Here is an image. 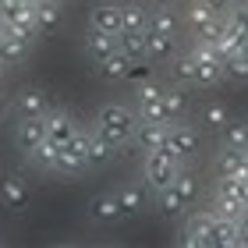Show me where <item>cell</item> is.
I'll list each match as a JSON object with an SVG mask.
<instances>
[{"label":"cell","mask_w":248,"mask_h":248,"mask_svg":"<svg viewBox=\"0 0 248 248\" xmlns=\"http://www.w3.org/2000/svg\"><path fill=\"white\" fill-rule=\"evenodd\" d=\"M25 4H32V7H36V4H39V0H25Z\"/></svg>","instance_id":"cell-43"},{"label":"cell","mask_w":248,"mask_h":248,"mask_svg":"<svg viewBox=\"0 0 248 248\" xmlns=\"http://www.w3.org/2000/svg\"><path fill=\"white\" fill-rule=\"evenodd\" d=\"M145 57L149 61H170L174 57V36H160V32H145Z\"/></svg>","instance_id":"cell-25"},{"label":"cell","mask_w":248,"mask_h":248,"mask_svg":"<svg viewBox=\"0 0 248 248\" xmlns=\"http://www.w3.org/2000/svg\"><path fill=\"white\" fill-rule=\"evenodd\" d=\"M145 32H160V36H177V18L170 7H153L149 21H145Z\"/></svg>","instance_id":"cell-26"},{"label":"cell","mask_w":248,"mask_h":248,"mask_svg":"<svg viewBox=\"0 0 248 248\" xmlns=\"http://www.w3.org/2000/svg\"><path fill=\"white\" fill-rule=\"evenodd\" d=\"M85 50H89V57L99 64L103 57H110V53L117 50V36H107V32H99V29H89L85 32Z\"/></svg>","instance_id":"cell-20"},{"label":"cell","mask_w":248,"mask_h":248,"mask_svg":"<svg viewBox=\"0 0 248 248\" xmlns=\"http://www.w3.org/2000/svg\"><path fill=\"white\" fill-rule=\"evenodd\" d=\"M209 231H213V213H195L185 227V245L188 248H209Z\"/></svg>","instance_id":"cell-14"},{"label":"cell","mask_w":248,"mask_h":248,"mask_svg":"<svg viewBox=\"0 0 248 248\" xmlns=\"http://www.w3.org/2000/svg\"><path fill=\"white\" fill-rule=\"evenodd\" d=\"M145 21H149V11L142 4H135V0L121 4V32H145Z\"/></svg>","instance_id":"cell-24"},{"label":"cell","mask_w":248,"mask_h":248,"mask_svg":"<svg viewBox=\"0 0 248 248\" xmlns=\"http://www.w3.org/2000/svg\"><path fill=\"white\" fill-rule=\"evenodd\" d=\"M61 149H67L75 160H82V163L89 167V160H85V156H89V131H78V128H75V135L61 145Z\"/></svg>","instance_id":"cell-32"},{"label":"cell","mask_w":248,"mask_h":248,"mask_svg":"<svg viewBox=\"0 0 248 248\" xmlns=\"http://www.w3.org/2000/svg\"><path fill=\"white\" fill-rule=\"evenodd\" d=\"M174 0H153V7H170Z\"/></svg>","instance_id":"cell-41"},{"label":"cell","mask_w":248,"mask_h":248,"mask_svg":"<svg viewBox=\"0 0 248 248\" xmlns=\"http://www.w3.org/2000/svg\"><path fill=\"white\" fill-rule=\"evenodd\" d=\"M213 18H220V15H213V11L202 4V0H191V7H188V21H191V29H202V25H209Z\"/></svg>","instance_id":"cell-34"},{"label":"cell","mask_w":248,"mask_h":248,"mask_svg":"<svg viewBox=\"0 0 248 248\" xmlns=\"http://www.w3.org/2000/svg\"><path fill=\"white\" fill-rule=\"evenodd\" d=\"M135 124H139L135 110L121 107V103H107L96 114V135H103L107 142H114L117 149H124V145L131 142V135H135Z\"/></svg>","instance_id":"cell-1"},{"label":"cell","mask_w":248,"mask_h":248,"mask_svg":"<svg viewBox=\"0 0 248 248\" xmlns=\"http://www.w3.org/2000/svg\"><path fill=\"white\" fill-rule=\"evenodd\" d=\"M160 153L167 156H174L177 163H188L191 156L199 153V131L195 128H188V124H167V135H163V145H160Z\"/></svg>","instance_id":"cell-2"},{"label":"cell","mask_w":248,"mask_h":248,"mask_svg":"<svg viewBox=\"0 0 248 248\" xmlns=\"http://www.w3.org/2000/svg\"><path fill=\"white\" fill-rule=\"evenodd\" d=\"M213 213H217V217H223V220H238V217H241V213H245V206H241V202H238V199H227V195H217V209H213Z\"/></svg>","instance_id":"cell-35"},{"label":"cell","mask_w":248,"mask_h":248,"mask_svg":"<svg viewBox=\"0 0 248 248\" xmlns=\"http://www.w3.org/2000/svg\"><path fill=\"white\" fill-rule=\"evenodd\" d=\"M220 131H223V145H234V149H248V121H227Z\"/></svg>","instance_id":"cell-31"},{"label":"cell","mask_w":248,"mask_h":248,"mask_svg":"<svg viewBox=\"0 0 248 248\" xmlns=\"http://www.w3.org/2000/svg\"><path fill=\"white\" fill-rule=\"evenodd\" d=\"M43 117H46V139H50L53 145H64V142L75 135V121H71L67 110H46Z\"/></svg>","instance_id":"cell-13"},{"label":"cell","mask_w":248,"mask_h":248,"mask_svg":"<svg viewBox=\"0 0 248 248\" xmlns=\"http://www.w3.org/2000/svg\"><path fill=\"white\" fill-rule=\"evenodd\" d=\"M241 202H245V209H248V177L241 181Z\"/></svg>","instance_id":"cell-39"},{"label":"cell","mask_w":248,"mask_h":248,"mask_svg":"<svg viewBox=\"0 0 248 248\" xmlns=\"http://www.w3.org/2000/svg\"><path fill=\"white\" fill-rule=\"evenodd\" d=\"M117 50L131 61H145V32H117Z\"/></svg>","instance_id":"cell-28"},{"label":"cell","mask_w":248,"mask_h":248,"mask_svg":"<svg viewBox=\"0 0 248 248\" xmlns=\"http://www.w3.org/2000/svg\"><path fill=\"white\" fill-rule=\"evenodd\" d=\"M142 170H145V185H149L153 191H160V188H170V185H174V177H177V170H181V163H177L174 156L153 149V153H145Z\"/></svg>","instance_id":"cell-3"},{"label":"cell","mask_w":248,"mask_h":248,"mask_svg":"<svg viewBox=\"0 0 248 248\" xmlns=\"http://www.w3.org/2000/svg\"><path fill=\"white\" fill-rule=\"evenodd\" d=\"M223 75L238 78V82H248V46H241V50H234V53L223 57Z\"/></svg>","instance_id":"cell-30"},{"label":"cell","mask_w":248,"mask_h":248,"mask_svg":"<svg viewBox=\"0 0 248 248\" xmlns=\"http://www.w3.org/2000/svg\"><path fill=\"white\" fill-rule=\"evenodd\" d=\"M89 220H96V223H117V220H124V209H121V202H117L114 191H103V195L89 199Z\"/></svg>","instance_id":"cell-9"},{"label":"cell","mask_w":248,"mask_h":248,"mask_svg":"<svg viewBox=\"0 0 248 248\" xmlns=\"http://www.w3.org/2000/svg\"><path fill=\"white\" fill-rule=\"evenodd\" d=\"M234 234H238V245H241V248H248V209L241 213L238 220H234Z\"/></svg>","instance_id":"cell-37"},{"label":"cell","mask_w":248,"mask_h":248,"mask_svg":"<svg viewBox=\"0 0 248 248\" xmlns=\"http://www.w3.org/2000/svg\"><path fill=\"white\" fill-rule=\"evenodd\" d=\"M15 110H18V117H43V114L50 110L46 93H43L39 85H25V89H18V93H15Z\"/></svg>","instance_id":"cell-8"},{"label":"cell","mask_w":248,"mask_h":248,"mask_svg":"<svg viewBox=\"0 0 248 248\" xmlns=\"http://www.w3.org/2000/svg\"><path fill=\"white\" fill-rule=\"evenodd\" d=\"M0 39H4V21H0Z\"/></svg>","instance_id":"cell-42"},{"label":"cell","mask_w":248,"mask_h":248,"mask_svg":"<svg viewBox=\"0 0 248 248\" xmlns=\"http://www.w3.org/2000/svg\"><path fill=\"white\" fill-rule=\"evenodd\" d=\"M185 110H188V93H185V89H181V85L163 89V121H167V124L181 121Z\"/></svg>","instance_id":"cell-19"},{"label":"cell","mask_w":248,"mask_h":248,"mask_svg":"<svg viewBox=\"0 0 248 248\" xmlns=\"http://www.w3.org/2000/svg\"><path fill=\"white\" fill-rule=\"evenodd\" d=\"M29 50H32V39L29 36H18V32H11L4 29V39H0V57H4V64H21L29 57Z\"/></svg>","instance_id":"cell-11"},{"label":"cell","mask_w":248,"mask_h":248,"mask_svg":"<svg viewBox=\"0 0 248 248\" xmlns=\"http://www.w3.org/2000/svg\"><path fill=\"white\" fill-rule=\"evenodd\" d=\"M4 114H7V96L0 93V121H4Z\"/></svg>","instance_id":"cell-40"},{"label":"cell","mask_w":248,"mask_h":248,"mask_svg":"<svg viewBox=\"0 0 248 248\" xmlns=\"http://www.w3.org/2000/svg\"><path fill=\"white\" fill-rule=\"evenodd\" d=\"M245 46H248V32H245Z\"/></svg>","instance_id":"cell-44"},{"label":"cell","mask_w":248,"mask_h":248,"mask_svg":"<svg viewBox=\"0 0 248 248\" xmlns=\"http://www.w3.org/2000/svg\"><path fill=\"white\" fill-rule=\"evenodd\" d=\"M223 78V57L213 46L199 43L195 46V85H217Z\"/></svg>","instance_id":"cell-6"},{"label":"cell","mask_w":248,"mask_h":248,"mask_svg":"<svg viewBox=\"0 0 248 248\" xmlns=\"http://www.w3.org/2000/svg\"><path fill=\"white\" fill-rule=\"evenodd\" d=\"M0 21L4 29L18 32V36H36V15H32V4L25 0H0Z\"/></svg>","instance_id":"cell-4"},{"label":"cell","mask_w":248,"mask_h":248,"mask_svg":"<svg viewBox=\"0 0 248 248\" xmlns=\"http://www.w3.org/2000/svg\"><path fill=\"white\" fill-rule=\"evenodd\" d=\"M174 191L181 195V202L185 206H195V202L202 199V185H199V177L191 174V170H177V177H174Z\"/></svg>","instance_id":"cell-22"},{"label":"cell","mask_w":248,"mask_h":248,"mask_svg":"<svg viewBox=\"0 0 248 248\" xmlns=\"http://www.w3.org/2000/svg\"><path fill=\"white\" fill-rule=\"evenodd\" d=\"M139 121H163V85L156 82L139 85Z\"/></svg>","instance_id":"cell-7"},{"label":"cell","mask_w":248,"mask_h":248,"mask_svg":"<svg viewBox=\"0 0 248 248\" xmlns=\"http://www.w3.org/2000/svg\"><path fill=\"white\" fill-rule=\"evenodd\" d=\"M156 209H160L163 217H170V220H174V217H181L188 206L181 202V195H177L174 185H170V188H160V191H156Z\"/></svg>","instance_id":"cell-29"},{"label":"cell","mask_w":248,"mask_h":248,"mask_svg":"<svg viewBox=\"0 0 248 248\" xmlns=\"http://www.w3.org/2000/svg\"><path fill=\"white\" fill-rule=\"evenodd\" d=\"M163 135H167V124L163 121H139L131 139L139 142L145 153H153V149H160V145H163Z\"/></svg>","instance_id":"cell-16"},{"label":"cell","mask_w":248,"mask_h":248,"mask_svg":"<svg viewBox=\"0 0 248 248\" xmlns=\"http://www.w3.org/2000/svg\"><path fill=\"white\" fill-rule=\"evenodd\" d=\"M131 64H135V61L128 57V53L114 50L110 57L99 61V78H103V82H121V78H128V75H131Z\"/></svg>","instance_id":"cell-18"},{"label":"cell","mask_w":248,"mask_h":248,"mask_svg":"<svg viewBox=\"0 0 248 248\" xmlns=\"http://www.w3.org/2000/svg\"><path fill=\"white\" fill-rule=\"evenodd\" d=\"M114 195L121 202L124 217H135V213H142L145 206H149V191H145V185H121Z\"/></svg>","instance_id":"cell-15"},{"label":"cell","mask_w":248,"mask_h":248,"mask_svg":"<svg viewBox=\"0 0 248 248\" xmlns=\"http://www.w3.org/2000/svg\"><path fill=\"white\" fill-rule=\"evenodd\" d=\"M32 15H36V32H57V25H61V0H39V4L32 7Z\"/></svg>","instance_id":"cell-21"},{"label":"cell","mask_w":248,"mask_h":248,"mask_svg":"<svg viewBox=\"0 0 248 248\" xmlns=\"http://www.w3.org/2000/svg\"><path fill=\"white\" fill-rule=\"evenodd\" d=\"M15 139H18V145L25 153H32L39 142H46V117H21Z\"/></svg>","instance_id":"cell-10"},{"label":"cell","mask_w":248,"mask_h":248,"mask_svg":"<svg viewBox=\"0 0 248 248\" xmlns=\"http://www.w3.org/2000/svg\"><path fill=\"white\" fill-rule=\"evenodd\" d=\"M89 29H99L107 36H117L121 32V4H96L93 15H89Z\"/></svg>","instance_id":"cell-12"},{"label":"cell","mask_w":248,"mask_h":248,"mask_svg":"<svg viewBox=\"0 0 248 248\" xmlns=\"http://www.w3.org/2000/svg\"><path fill=\"white\" fill-rule=\"evenodd\" d=\"M202 121H206L209 128H223V124L231 121L227 103H206V107H202Z\"/></svg>","instance_id":"cell-33"},{"label":"cell","mask_w":248,"mask_h":248,"mask_svg":"<svg viewBox=\"0 0 248 248\" xmlns=\"http://www.w3.org/2000/svg\"><path fill=\"white\" fill-rule=\"evenodd\" d=\"M238 234H234V220H223L213 213V231H209V248H234Z\"/></svg>","instance_id":"cell-23"},{"label":"cell","mask_w":248,"mask_h":248,"mask_svg":"<svg viewBox=\"0 0 248 248\" xmlns=\"http://www.w3.org/2000/svg\"><path fill=\"white\" fill-rule=\"evenodd\" d=\"M202 4H206L213 15H220V18H223V15H227V11L234 7V0H202Z\"/></svg>","instance_id":"cell-38"},{"label":"cell","mask_w":248,"mask_h":248,"mask_svg":"<svg viewBox=\"0 0 248 248\" xmlns=\"http://www.w3.org/2000/svg\"><path fill=\"white\" fill-rule=\"evenodd\" d=\"M117 145L114 142H107L103 135H96V131H89V167H107V163H114L117 160Z\"/></svg>","instance_id":"cell-17"},{"label":"cell","mask_w":248,"mask_h":248,"mask_svg":"<svg viewBox=\"0 0 248 248\" xmlns=\"http://www.w3.org/2000/svg\"><path fill=\"white\" fill-rule=\"evenodd\" d=\"M32 202L29 181L21 174H0V206L7 213H25Z\"/></svg>","instance_id":"cell-5"},{"label":"cell","mask_w":248,"mask_h":248,"mask_svg":"<svg viewBox=\"0 0 248 248\" xmlns=\"http://www.w3.org/2000/svg\"><path fill=\"white\" fill-rule=\"evenodd\" d=\"M174 78H177V82H191V85H195V53H185V57H177Z\"/></svg>","instance_id":"cell-36"},{"label":"cell","mask_w":248,"mask_h":248,"mask_svg":"<svg viewBox=\"0 0 248 248\" xmlns=\"http://www.w3.org/2000/svg\"><path fill=\"white\" fill-rule=\"evenodd\" d=\"M53 174H61V177H67V181H78L82 177V170H85V163L82 160H75L67 149H57V156H53V167H50Z\"/></svg>","instance_id":"cell-27"}]
</instances>
